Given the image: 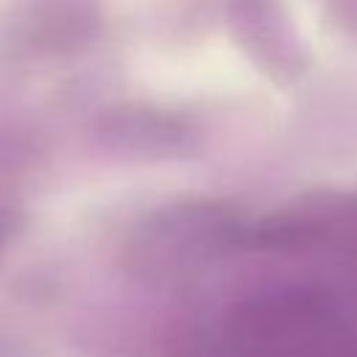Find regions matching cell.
<instances>
[{
  "label": "cell",
  "instance_id": "1",
  "mask_svg": "<svg viewBox=\"0 0 357 357\" xmlns=\"http://www.w3.org/2000/svg\"><path fill=\"white\" fill-rule=\"evenodd\" d=\"M215 234H220V223L204 206L162 209L131 237V254L137 268L167 276L195 262L198 251L204 254Z\"/></svg>",
  "mask_w": 357,
  "mask_h": 357
},
{
  "label": "cell",
  "instance_id": "2",
  "mask_svg": "<svg viewBox=\"0 0 357 357\" xmlns=\"http://www.w3.org/2000/svg\"><path fill=\"white\" fill-rule=\"evenodd\" d=\"M100 139L103 145L126 151L128 156L162 159L181 151V145L187 142V128L165 112L126 109L109 114L100 123Z\"/></svg>",
  "mask_w": 357,
  "mask_h": 357
}]
</instances>
